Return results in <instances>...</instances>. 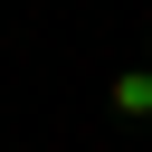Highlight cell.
Wrapping results in <instances>:
<instances>
[{"mask_svg": "<svg viewBox=\"0 0 152 152\" xmlns=\"http://www.w3.org/2000/svg\"><path fill=\"white\" fill-rule=\"evenodd\" d=\"M114 95H124V114H152V76H124Z\"/></svg>", "mask_w": 152, "mask_h": 152, "instance_id": "1", "label": "cell"}]
</instances>
